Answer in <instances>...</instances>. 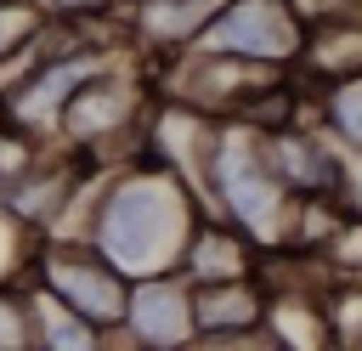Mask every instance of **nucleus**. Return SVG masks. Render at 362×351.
<instances>
[{
    "label": "nucleus",
    "mask_w": 362,
    "mask_h": 351,
    "mask_svg": "<svg viewBox=\"0 0 362 351\" xmlns=\"http://www.w3.org/2000/svg\"><path fill=\"white\" fill-rule=\"evenodd\" d=\"M74 215H79V226L68 238H90L124 277L175 272L181 249L192 238V198L164 170H124V176H107L96 187L85 176L74 187L68 209L57 215V226H68Z\"/></svg>",
    "instance_id": "1"
},
{
    "label": "nucleus",
    "mask_w": 362,
    "mask_h": 351,
    "mask_svg": "<svg viewBox=\"0 0 362 351\" xmlns=\"http://www.w3.org/2000/svg\"><path fill=\"white\" fill-rule=\"evenodd\" d=\"M28 277L40 289H51L62 306H74L85 323H96L107 340L124 323V300H130V277L90 243V238H68V232H40Z\"/></svg>",
    "instance_id": "2"
},
{
    "label": "nucleus",
    "mask_w": 362,
    "mask_h": 351,
    "mask_svg": "<svg viewBox=\"0 0 362 351\" xmlns=\"http://www.w3.org/2000/svg\"><path fill=\"white\" fill-rule=\"evenodd\" d=\"M204 181L221 192V209H226L238 226L272 238L277 209H283V176L272 170L266 153L249 147V136L226 130V136L204 142Z\"/></svg>",
    "instance_id": "3"
},
{
    "label": "nucleus",
    "mask_w": 362,
    "mask_h": 351,
    "mask_svg": "<svg viewBox=\"0 0 362 351\" xmlns=\"http://www.w3.org/2000/svg\"><path fill=\"white\" fill-rule=\"evenodd\" d=\"M136 85L119 74V62H107V68H96L74 96H68V108H62V119H57V142L62 147H74V153H85V159H96V147H107V142H119L130 125H136Z\"/></svg>",
    "instance_id": "4"
},
{
    "label": "nucleus",
    "mask_w": 362,
    "mask_h": 351,
    "mask_svg": "<svg viewBox=\"0 0 362 351\" xmlns=\"http://www.w3.org/2000/svg\"><path fill=\"white\" fill-rule=\"evenodd\" d=\"M192 45L277 62V57L294 51V23H288L283 0H232V6H215V17L192 34Z\"/></svg>",
    "instance_id": "5"
},
{
    "label": "nucleus",
    "mask_w": 362,
    "mask_h": 351,
    "mask_svg": "<svg viewBox=\"0 0 362 351\" xmlns=\"http://www.w3.org/2000/svg\"><path fill=\"white\" fill-rule=\"evenodd\" d=\"M124 340L136 345H181L192 340V283L175 272H153V277H130V300H124Z\"/></svg>",
    "instance_id": "6"
},
{
    "label": "nucleus",
    "mask_w": 362,
    "mask_h": 351,
    "mask_svg": "<svg viewBox=\"0 0 362 351\" xmlns=\"http://www.w3.org/2000/svg\"><path fill=\"white\" fill-rule=\"evenodd\" d=\"M249 323H260V294L243 277H221V283H192V334L204 340H232Z\"/></svg>",
    "instance_id": "7"
},
{
    "label": "nucleus",
    "mask_w": 362,
    "mask_h": 351,
    "mask_svg": "<svg viewBox=\"0 0 362 351\" xmlns=\"http://www.w3.org/2000/svg\"><path fill=\"white\" fill-rule=\"evenodd\" d=\"M243 266H249V249H243L232 232H221V226H192L175 272H181L187 283H221V277H243Z\"/></svg>",
    "instance_id": "8"
},
{
    "label": "nucleus",
    "mask_w": 362,
    "mask_h": 351,
    "mask_svg": "<svg viewBox=\"0 0 362 351\" xmlns=\"http://www.w3.org/2000/svg\"><path fill=\"white\" fill-rule=\"evenodd\" d=\"M34 345V306H28V277L0 283V351Z\"/></svg>",
    "instance_id": "9"
},
{
    "label": "nucleus",
    "mask_w": 362,
    "mask_h": 351,
    "mask_svg": "<svg viewBox=\"0 0 362 351\" xmlns=\"http://www.w3.org/2000/svg\"><path fill=\"white\" fill-rule=\"evenodd\" d=\"M34 243H40V232H34V226H23V221L0 204V283H11V277H23V272H28Z\"/></svg>",
    "instance_id": "10"
},
{
    "label": "nucleus",
    "mask_w": 362,
    "mask_h": 351,
    "mask_svg": "<svg viewBox=\"0 0 362 351\" xmlns=\"http://www.w3.org/2000/svg\"><path fill=\"white\" fill-rule=\"evenodd\" d=\"M40 23H45L40 0H0V57H6V51H17L23 40H34V34H40Z\"/></svg>",
    "instance_id": "11"
},
{
    "label": "nucleus",
    "mask_w": 362,
    "mask_h": 351,
    "mask_svg": "<svg viewBox=\"0 0 362 351\" xmlns=\"http://www.w3.org/2000/svg\"><path fill=\"white\" fill-rule=\"evenodd\" d=\"M119 0H40L45 17H74V23H90V17H107Z\"/></svg>",
    "instance_id": "12"
},
{
    "label": "nucleus",
    "mask_w": 362,
    "mask_h": 351,
    "mask_svg": "<svg viewBox=\"0 0 362 351\" xmlns=\"http://www.w3.org/2000/svg\"><path fill=\"white\" fill-rule=\"evenodd\" d=\"M334 119H339V130L351 142H362V85H351V91L334 96Z\"/></svg>",
    "instance_id": "13"
}]
</instances>
